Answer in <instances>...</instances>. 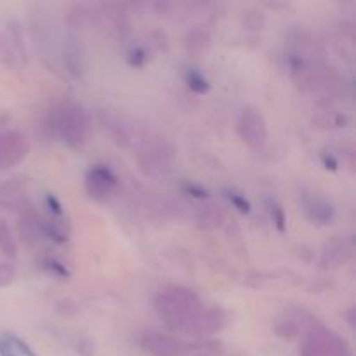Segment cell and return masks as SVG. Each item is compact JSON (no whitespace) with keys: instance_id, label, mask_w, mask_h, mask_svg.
Here are the masks:
<instances>
[{"instance_id":"obj_1","label":"cell","mask_w":356,"mask_h":356,"mask_svg":"<svg viewBox=\"0 0 356 356\" xmlns=\"http://www.w3.org/2000/svg\"><path fill=\"white\" fill-rule=\"evenodd\" d=\"M153 308L170 332L191 337H209L222 332L232 315L221 306H207L193 291L181 285H167L155 294Z\"/></svg>"},{"instance_id":"obj_2","label":"cell","mask_w":356,"mask_h":356,"mask_svg":"<svg viewBox=\"0 0 356 356\" xmlns=\"http://www.w3.org/2000/svg\"><path fill=\"white\" fill-rule=\"evenodd\" d=\"M56 131L68 148L82 149L92 134V118L80 103L65 101L56 115Z\"/></svg>"},{"instance_id":"obj_3","label":"cell","mask_w":356,"mask_h":356,"mask_svg":"<svg viewBox=\"0 0 356 356\" xmlns=\"http://www.w3.org/2000/svg\"><path fill=\"white\" fill-rule=\"evenodd\" d=\"M177 149L167 141H149L136 155L139 170L152 179L169 176L176 167Z\"/></svg>"},{"instance_id":"obj_4","label":"cell","mask_w":356,"mask_h":356,"mask_svg":"<svg viewBox=\"0 0 356 356\" xmlns=\"http://www.w3.org/2000/svg\"><path fill=\"white\" fill-rule=\"evenodd\" d=\"M301 356H353L343 337L320 322H313L305 332Z\"/></svg>"},{"instance_id":"obj_5","label":"cell","mask_w":356,"mask_h":356,"mask_svg":"<svg viewBox=\"0 0 356 356\" xmlns=\"http://www.w3.org/2000/svg\"><path fill=\"white\" fill-rule=\"evenodd\" d=\"M138 344L145 353L152 356H191L197 343H188L172 334L160 330H145L139 334Z\"/></svg>"},{"instance_id":"obj_6","label":"cell","mask_w":356,"mask_h":356,"mask_svg":"<svg viewBox=\"0 0 356 356\" xmlns=\"http://www.w3.org/2000/svg\"><path fill=\"white\" fill-rule=\"evenodd\" d=\"M238 138L250 148H263L268 141V122L263 111L256 106H247L236 122Z\"/></svg>"},{"instance_id":"obj_7","label":"cell","mask_w":356,"mask_h":356,"mask_svg":"<svg viewBox=\"0 0 356 356\" xmlns=\"http://www.w3.org/2000/svg\"><path fill=\"white\" fill-rule=\"evenodd\" d=\"M120 181L113 172V169L104 163H96L90 165L86 172V191L92 200L106 202L118 191Z\"/></svg>"},{"instance_id":"obj_8","label":"cell","mask_w":356,"mask_h":356,"mask_svg":"<svg viewBox=\"0 0 356 356\" xmlns=\"http://www.w3.org/2000/svg\"><path fill=\"white\" fill-rule=\"evenodd\" d=\"M30 138L23 131L10 129L0 132V172L23 162L30 153Z\"/></svg>"},{"instance_id":"obj_9","label":"cell","mask_w":356,"mask_h":356,"mask_svg":"<svg viewBox=\"0 0 356 356\" xmlns=\"http://www.w3.org/2000/svg\"><path fill=\"white\" fill-rule=\"evenodd\" d=\"M0 207L6 211L23 212L24 209L31 207L30 195H28L26 183L19 177H10L0 183Z\"/></svg>"},{"instance_id":"obj_10","label":"cell","mask_w":356,"mask_h":356,"mask_svg":"<svg viewBox=\"0 0 356 356\" xmlns=\"http://www.w3.org/2000/svg\"><path fill=\"white\" fill-rule=\"evenodd\" d=\"M313 322H316V320L306 309H291L282 318L277 320L273 329L278 337L294 339V337L305 334L312 327Z\"/></svg>"},{"instance_id":"obj_11","label":"cell","mask_w":356,"mask_h":356,"mask_svg":"<svg viewBox=\"0 0 356 356\" xmlns=\"http://www.w3.org/2000/svg\"><path fill=\"white\" fill-rule=\"evenodd\" d=\"M302 207H305L306 218L313 225L327 226L336 218V209H334V205L327 198L320 197V195H306L302 198Z\"/></svg>"},{"instance_id":"obj_12","label":"cell","mask_w":356,"mask_h":356,"mask_svg":"<svg viewBox=\"0 0 356 356\" xmlns=\"http://www.w3.org/2000/svg\"><path fill=\"white\" fill-rule=\"evenodd\" d=\"M17 235L21 236L26 245H33L38 240L44 238V229H42V216L35 212L33 205L24 209L17 214Z\"/></svg>"},{"instance_id":"obj_13","label":"cell","mask_w":356,"mask_h":356,"mask_svg":"<svg viewBox=\"0 0 356 356\" xmlns=\"http://www.w3.org/2000/svg\"><path fill=\"white\" fill-rule=\"evenodd\" d=\"M353 256V243L351 240H334L325 247L322 254L323 268H339L344 266Z\"/></svg>"},{"instance_id":"obj_14","label":"cell","mask_w":356,"mask_h":356,"mask_svg":"<svg viewBox=\"0 0 356 356\" xmlns=\"http://www.w3.org/2000/svg\"><path fill=\"white\" fill-rule=\"evenodd\" d=\"M0 356H37L31 348L14 334H0Z\"/></svg>"},{"instance_id":"obj_15","label":"cell","mask_w":356,"mask_h":356,"mask_svg":"<svg viewBox=\"0 0 356 356\" xmlns=\"http://www.w3.org/2000/svg\"><path fill=\"white\" fill-rule=\"evenodd\" d=\"M184 47L191 56H202L211 47V37L202 28H195L184 37Z\"/></svg>"},{"instance_id":"obj_16","label":"cell","mask_w":356,"mask_h":356,"mask_svg":"<svg viewBox=\"0 0 356 356\" xmlns=\"http://www.w3.org/2000/svg\"><path fill=\"white\" fill-rule=\"evenodd\" d=\"M225 221V214H222L221 207L216 204H204L198 207L197 211V222L207 229H214L222 225Z\"/></svg>"},{"instance_id":"obj_17","label":"cell","mask_w":356,"mask_h":356,"mask_svg":"<svg viewBox=\"0 0 356 356\" xmlns=\"http://www.w3.org/2000/svg\"><path fill=\"white\" fill-rule=\"evenodd\" d=\"M0 254L9 261H14L17 256L16 238H14L6 219L2 218H0Z\"/></svg>"},{"instance_id":"obj_18","label":"cell","mask_w":356,"mask_h":356,"mask_svg":"<svg viewBox=\"0 0 356 356\" xmlns=\"http://www.w3.org/2000/svg\"><path fill=\"white\" fill-rule=\"evenodd\" d=\"M184 80H186L188 89L193 94H198V96H204L211 90V83H209L207 76L198 72L197 68H188L186 73H184Z\"/></svg>"},{"instance_id":"obj_19","label":"cell","mask_w":356,"mask_h":356,"mask_svg":"<svg viewBox=\"0 0 356 356\" xmlns=\"http://www.w3.org/2000/svg\"><path fill=\"white\" fill-rule=\"evenodd\" d=\"M44 266H45V270L52 275V277L61 278V280H68L70 275H72L70 273L68 268H66V264L61 263L59 259H56V257H47V259L44 261Z\"/></svg>"},{"instance_id":"obj_20","label":"cell","mask_w":356,"mask_h":356,"mask_svg":"<svg viewBox=\"0 0 356 356\" xmlns=\"http://www.w3.org/2000/svg\"><path fill=\"white\" fill-rule=\"evenodd\" d=\"M14 278H16V266L13 261H0V287H7L9 284H13Z\"/></svg>"},{"instance_id":"obj_21","label":"cell","mask_w":356,"mask_h":356,"mask_svg":"<svg viewBox=\"0 0 356 356\" xmlns=\"http://www.w3.org/2000/svg\"><path fill=\"white\" fill-rule=\"evenodd\" d=\"M270 214H271V221H273L275 228H277L280 233H285V229H287V218H285L284 209L273 202L270 207Z\"/></svg>"},{"instance_id":"obj_22","label":"cell","mask_w":356,"mask_h":356,"mask_svg":"<svg viewBox=\"0 0 356 356\" xmlns=\"http://www.w3.org/2000/svg\"><path fill=\"white\" fill-rule=\"evenodd\" d=\"M228 200H229V204H232L233 207H235L236 211L240 212V214H249L250 209H252L250 202L247 200V198L243 197V195L235 193V191H229V193H228Z\"/></svg>"},{"instance_id":"obj_23","label":"cell","mask_w":356,"mask_h":356,"mask_svg":"<svg viewBox=\"0 0 356 356\" xmlns=\"http://www.w3.org/2000/svg\"><path fill=\"white\" fill-rule=\"evenodd\" d=\"M146 51L143 47H132L131 49V52H129V56H127V61H129V65L131 66H136V68H141V66H145V63H146Z\"/></svg>"},{"instance_id":"obj_24","label":"cell","mask_w":356,"mask_h":356,"mask_svg":"<svg viewBox=\"0 0 356 356\" xmlns=\"http://www.w3.org/2000/svg\"><path fill=\"white\" fill-rule=\"evenodd\" d=\"M184 191H186L188 195H191V197L200 198V200H205V198H209V191L205 190L204 186H200V184H197V183H186V184H184Z\"/></svg>"},{"instance_id":"obj_25","label":"cell","mask_w":356,"mask_h":356,"mask_svg":"<svg viewBox=\"0 0 356 356\" xmlns=\"http://www.w3.org/2000/svg\"><path fill=\"white\" fill-rule=\"evenodd\" d=\"M0 61L10 63V44L0 31Z\"/></svg>"}]
</instances>
